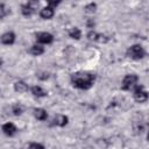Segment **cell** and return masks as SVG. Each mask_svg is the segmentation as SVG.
<instances>
[{"label": "cell", "mask_w": 149, "mask_h": 149, "mask_svg": "<svg viewBox=\"0 0 149 149\" xmlns=\"http://www.w3.org/2000/svg\"><path fill=\"white\" fill-rule=\"evenodd\" d=\"M70 81L78 90H90L95 83V74L90 71H77L71 74Z\"/></svg>", "instance_id": "1"}, {"label": "cell", "mask_w": 149, "mask_h": 149, "mask_svg": "<svg viewBox=\"0 0 149 149\" xmlns=\"http://www.w3.org/2000/svg\"><path fill=\"white\" fill-rule=\"evenodd\" d=\"M126 55H127L129 58L134 59V61H140V59H142V58L146 57L147 52H146L144 48H143L141 44H133V45H130V47L127 49Z\"/></svg>", "instance_id": "2"}, {"label": "cell", "mask_w": 149, "mask_h": 149, "mask_svg": "<svg viewBox=\"0 0 149 149\" xmlns=\"http://www.w3.org/2000/svg\"><path fill=\"white\" fill-rule=\"evenodd\" d=\"M139 83V77L135 73H128L122 78L121 81V90L123 91H130L133 90Z\"/></svg>", "instance_id": "3"}, {"label": "cell", "mask_w": 149, "mask_h": 149, "mask_svg": "<svg viewBox=\"0 0 149 149\" xmlns=\"http://www.w3.org/2000/svg\"><path fill=\"white\" fill-rule=\"evenodd\" d=\"M133 98L139 104H143V102H146L148 100V92H147V90L144 88L143 85L137 84L133 88Z\"/></svg>", "instance_id": "4"}, {"label": "cell", "mask_w": 149, "mask_h": 149, "mask_svg": "<svg viewBox=\"0 0 149 149\" xmlns=\"http://www.w3.org/2000/svg\"><path fill=\"white\" fill-rule=\"evenodd\" d=\"M37 7H38V1H28L21 6V13L23 16L29 17L36 13Z\"/></svg>", "instance_id": "5"}, {"label": "cell", "mask_w": 149, "mask_h": 149, "mask_svg": "<svg viewBox=\"0 0 149 149\" xmlns=\"http://www.w3.org/2000/svg\"><path fill=\"white\" fill-rule=\"evenodd\" d=\"M35 38H36V42L37 44H41V45H45V44H51L54 42V35L51 33H48V31H38L35 34Z\"/></svg>", "instance_id": "6"}, {"label": "cell", "mask_w": 149, "mask_h": 149, "mask_svg": "<svg viewBox=\"0 0 149 149\" xmlns=\"http://www.w3.org/2000/svg\"><path fill=\"white\" fill-rule=\"evenodd\" d=\"M16 41V35L14 31H6L0 36V42L3 45H13Z\"/></svg>", "instance_id": "7"}, {"label": "cell", "mask_w": 149, "mask_h": 149, "mask_svg": "<svg viewBox=\"0 0 149 149\" xmlns=\"http://www.w3.org/2000/svg\"><path fill=\"white\" fill-rule=\"evenodd\" d=\"M1 130H2V133L6 136H9L10 137V136H14L17 133V127L13 122H6V123L2 125Z\"/></svg>", "instance_id": "8"}, {"label": "cell", "mask_w": 149, "mask_h": 149, "mask_svg": "<svg viewBox=\"0 0 149 149\" xmlns=\"http://www.w3.org/2000/svg\"><path fill=\"white\" fill-rule=\"evenodd\" d=\"M69 122V118L64 114H56L54 118H52V121H51V125L52 126H56V127H64L66 126Z\"/></svg>", "instance_id": "9"}, {"label": "cell", "mask_w": 149, "mask_h": 149, "mask_svg": "<svg viewBox=\"0 0 149 149\" xmlns=\"http://www.w3.org/2000/svg\"><path fill=\"white\" fill-rule=\"evenodd\" d=\"M38 14H40V17L41 19H43V20H50L55 15V9H52L49 6H45L42 9H40V13Z\"/></svg>", "instance_id": "10"}, {"label": "cell", "mask_w": 149, "mask_h": 149, "mask_svg": "<svg viewBox=\"0 0 149 149\" xmlns=\"http://www.w3.org/2000/svg\"><path fill=\"white\" fill-rule=\"evenodd\" d=\"M30 93H31L34 97H36V98H43V97H47V94H48V92H47L42 86H40V85H34V86H31V87H30Z\"/></svg>", "instance_id": "11"}, {"label": "cell", "mask_w": 149, "mask_h": 149, "mask_svg": "<svg viewBox=\"0 0 149 149\" xmlns=\"http://www.w3.org/2000/svg\"><path fill=\"white\" fill-rule=\"evenodd\" d=\"M34 116L38 121H45L48 119V112L44 108L38 107V108H35L34 109Z\"/></svg>", "instance_id": "12"}, {"label": "cell", "mask_w": 149, "mask_h": 149, "mask_svg": "<svg viewBox=\"0 0 149 149\" xmlns=\"http://www.w3.org/2000/svg\"><path fill=\"white\" fill-rule=\"evenodd\" d=\"M86 37H87L90 41H94V42H106V41H107V40L102 38V37H105L104 35H101V34H99V33H97V31H94V30H90V31L87 33Z\"/></svg>", "instance_id": "13"}, {"label": "cell", "mask_w": 149, "mask_h": 149, "mask_svg": "<svg viewBox=\"0 0 149 149\" xmlns=\"http://www.w3.org/2000/svg\"><path fill=\"white\" fill-rule=\"evenodd\" d=\"M44 51H45L44 47L41 45V44H37V43L33 44L29 49V54H31L33 56H41V55L44 54Z\"/></svg>", "instance_id": "14"}, {"label": "cell", "mask_w": 149, "mask_h": 149, "mask_svg": "<svg viewBox=\"0 0 149 149\" xmlns=\"http://www.w3.org/2000/svg\"><path fill=\"white\" fill-rule=\"evenodd\" d=\"M29 90L28 84H26L23 80H17L14 83V91L17 93H24Z\"/></svg>", "instance_id": "15"}, {"label": "cell", "mask_w": 149, "mask_h": 149, "mask_svg": "<svg viewBox=\"0 0 149 149\" xmlns=\"http://www.w3.org/2000/svg\"><path fill=\"white\" fill-rule=\"evenodd\" d=\"M69 37H71L72 40H76V41L80 40V37H81V30L79 28H77V27L71 28L69 30Z\"/></svg>", "instance_id": "16"}, {"label": "cell", "mask_w": 149, "mask_h": 149, "mask_svg": "<svg viewBox=\"0 0 149 149\" xmlns=\"http://www.w3.org/2000/svg\"><path fill=\"white\" fill-rule=\"evenodd\" d=\"M24 112V108H23V106L21 105V104H14L13 106H12V113L14 114V115H16V116H19V115H21L22 113Z\"/></svg>", "instance_id": "17"}, {"label": "cell", "mask_w": 149, "mask_h": 149, "mask_svg": "<svg viewBox=\"0 0 149 149\" xmlns=\"http://www.w3.org/2000/svg\"><path fill=\"white\" fill-rule=\"evenodd\" d=\"M84 9H85L86 13L92 14V13H94V12L97 10V3H95V2H90V3H87V5L85 6Z\"/></svg>", "instance_id": "18"}, {"label": "cell", "mask_w": 149, "mask_h": 149, "mask_svg": "<svg viewBox=\"0 0 149 149\" xmlns=\"http://www.w3.org/2000/svg\"><path fill=\"white\" fill-rule=\"evenodd\" d=\"M28 149H45V147H44L42 143H38V142H31V143H29Z\"/></svg>", "instance_id": "19"}, {"label": "cell", "mask_w": 149, "mask_h": 149, "mask_svg": "<svg viewBox=\"0 0 149 149\" xmlns=\"http://www.w3.org/2000/svg\"><path fill=\"white\" fill-rule=\"evenodd\" d=\"M8 14V10L6 9V6L3 2H0V19H3Z\"/></svg>", "instance_id": "20"}, {"label": "cell", "mask_w": 149, "mask_h": 149, "mask_svg": "<svg viewBox=\"0 0 149 149\" xmlns=\"http://www.w3.org/2000/svg\"><path fill=\"white\" fill-rule=\"evenodd\" d=\"M61 2H62V1H59V0H58V1H52V0H49V1H48V5H47V6L51 7L52 9H56V7H57L58 5H61Z\"/></svg>", "instance_id": "21"}, {"label": "cell", "mask_w": 149, "mask_h": 149, "mask_svg": "<svg viewBox=\"0 0 149 149\" xmlns=\"http://www.w3.org/2000/svg\"><path fill=\"white\" fill-rule=\"evenodd\" d=\"M37 77H38V79L45 80V79H48V78H49V73H48V72H41V73H38V74H37Z\"/></svg>", "instance_id": "22"}, {"label": "cell", "mask_w": 149, "mask_h": 149, "mask_svg": "<svg viewBox=\"0 0 149 149\" xmlns=\"http://www.w3.org/2000/svg\"><path fill=\"white\" fill-rule=\"evenodd\" d=\"M87 26H88V28H93V27H94V22L90 20V21L87 22Z\"/></svg>", "instance_id": "23"}]
</instances>
